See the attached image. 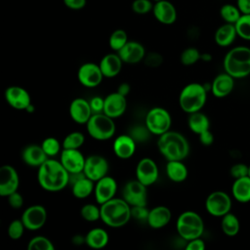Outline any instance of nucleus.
<instances>
[{"instance_id": "23", "label": "nucleus", "mask_w": 250, "mask_h": 250, "mask_svg": "<svg viewBox=\"0 0 250 250\" xmlns=\"http://www.w3.org/2000/svg\"><path fill=\"white\" fill-rule=\"evenodd\" d=\"M152 14L156 21L163 24H172L177 20V11L175 6L168 0L155 2L152 8Z\"/></svg>"}, {"instance_id": "2", "label": "nucleus", "mask_w": 250, "mask_h": 250, "mask_svg": "<svg viewBox=\"0 0 250 250\" xmlns=\"http://www.w3.org/2000/svg\"><path fill=\"white\" fill-rule=\"evenodd\" d=\"M157 148L167 160H184L189 153V144L187 138L177 131L169 130L160 135L157 140Z\"/></svg>"}, {"instance_id": "41", "label": "nucleus", "mask_w": 250, "mask_h": 250, "mask_svg": "<svg viewBox=\"0 0 250 250\" xmlns=\"http://www.w3.org/2000/svg\"><path fill=\"white\" fill-rule=\"evenodd\" d=\"M234 25L239 37L245 40H250V14L241 15Z\"/></svg>"}, {"instance_id": "25", "label": "nucleus", "mask_w": 250, "mask_h": 250, "mask_svg": "<svg viewBox=\"0 0 250 250\" xmlns=\"http://www.w3.org/2000/svg\"><path fill=\"white\" fill-rule=\"evenodd\" d=\"M234 88V78L227 73L218 74L211 83V92L216 98H225L229 96Z\"/></svg>"}, {"instance_id": "17", "label": "nucleus", "mask_w": 250, "mask_h": 250, "mask_svg": "<svg viewBox=\"0 0 250 250\" xmlns=\"http://www.w3.org/2000/svg\"><path fill=\"white\" fill-rule=\"evenodd\" d=\"M117 191V182L110 176H104L99 181L95 182L94 196L96 202L100 205L115 197Z\"/></svg>"}, {"instance_id": "58", "label": "nucleus", "mask_w": 250, "mask_h": 250, "mask_svg": "<svg viewBox=\"0 0 250 250\" xmlns=\"http://www.w3.org/2000/svg\"><path fill=\"white\" fill-rule=\"evenodd\" d=\"M25 110H27L28 112H33V111H34V106L32 105V104H29Z\"/></svg>"}, {"instance_id": "35", "label": "nucleus", "mask_w": 250, "mask_h": 250, "mask_svg": "<svg viewBox=\"0 0 250 250\" xmlns=\"http://www.w3.org/2000/svg\"><path fill=\"white\" fill-rule=\"evenodd\" d=\"M85 142V136L79 131H73L67 134L62 141V148L79 149Z\"/></svg>"}, {"instance_id": "50", "label": "nucleus", "mask_w": 250, "mask_h": 250, "mask_svg": "<svg viewBox=\"0 0 250 250\" xmlns=\"http://www.w3.org/2000/svg\"><path fill=\"white\" fill-rule=\"evenodd\" d=\"M90 105L92 108L93 113H101L104 112V98L95 96L90 101Z\"/></svg>"}, {"instance_id": "55", "label": "nucleus", "mask_w": 250, "mask_h": 250, "mask_svg": "<svg viewBox=\"0 0 250 250\" xmlns=\"http://www.w3.org/2000/svg\"><path fill=\"white\" fill-rule=\"evenodd\" d=\"M130 91H131V87H130V85H129L127 82H122L121 84H119V86H118V88H117V91H116V92H118V93H119V94H121L122 96L127 97V96L129 95Z\"/></svg>"}, {"instance_id": "59", "label": "nucleus", "mask_w": 250, "mask_h": 250, "mask_svg": "<svg viewBox=\"0 0 250 250\" xmlns=\"http://www.w3.org/2000/svg\"><path fill=\"white\" fill-rule=\"evenodd\" d=\"M249 177H250V164H249V175H248Z\"/></svg>"}, {"instance_id": "19", "label": "nucleus", "mask_w": 250, "mask_h": 250, "mask_svg": "<svg viewBox=\"0 0 250 250\" xmlns=\"http://www.w3.org/2000/svg\"><path fill=\"white\" fill-rule=\"evenodd\" d=\"M127 109V99L118 92L108 94L104 98V113L115 119L122 116Z\"/></svg>"}, {"instance_id": "7", "label": "nucleus", "mask_w": 250, "mask_h": 250, "mask_svg": "<svg viewBox=\"0 0 250 250\" xmlns=\"http://www.w3.org/2000/svg\"><path fill=\"white\" fill-rule=\"evenodd\" d=\"M86 129L91 138L97 141H106L114 136L116 127L113 118L101 112L93 113L86 123Z\"/></svg>"}, {"instance_id": "24", "label": "nucleus", "mask_w": 250, "mask_h": 250, "mask_svg": "<svg viewBox=\"0 0 250 250\" xmlns=\"http://www.w3.org/2000/svg\"><path fill=\"white\" fill-rule=\"evenodd\" d=\"M172 219L171 210L164 205H158L149 209L147 225L153 229H160L166 227Z\"/></svg>"}, {"instance_id": "53", "label": "nucleus", "mask_w": 250, "mask_h": 250, "mask_svg": "<svg viewBox=\"0 0 250 250\" xmlns=\"http://www.w3.org/2000/svg\"><path fill=\"white\" fill-rule=\"evenodd\" d=\"M86 0H63L64 5L71 10H80L85 7Z\"/></svg>"}, {"instance_id": "6", "label": "nucleus", "mask_w": 250, "mask_h": 250, "mask_svg": "<svg viewBox=\"0 0 250 250\" xmlns=\"http://www.w3.org/2000/svg\"><path fill=\"white\" fill-rule=\"evenodd\" d=\"M176 230L185 241L201 237L204 231L203 219L194 211H184L177 218Z\"/></svg>"}, {"instance_id": "9", "label": "nucleus", "mask_w": 250, "mask_h": 250, "mask_svg": "<svg viewBox=\"0 0 250 250\" xmlns=\"http://www.w3.org/2000/svg\"><path fill=\"white\" fill-rule=\"evenodd\" d=\"M231 198L230 196L222 190H215L211 192L205 200L206 211L214 217H223L231 209Z\"/></svg>"}, {"instance_id": "1", "label": "nucleus", "mask_w": 250, "mask_h": 250, "mask_svg": "<svg viewBox=\"0 0 250 250\" xmlns=\"http://www.w3.org/2000/svg\"><path fill=\"white\" fill-rule=\"evenodd\" d=\"M37 181L44 190L58 192L69 185V173L60 160L49 157L38 168Z\"/></svg>"}, {"instance_id": "33", "label": "nucleus", "mask_w": 250, "mask_h": 250, "mask_svg": "<svg viewBox=\"0 0 250 250\" xmlns=\"http://www.w3.org/2000/svg\"><path fill=\"white\" fill-rule=\"evenodd\" d=\"M188 125L192 133L199 135L202 132L210 129V120L203 112L196 111L188 114Z\"/></svg>"}, {"instance_id": "22", "label": "nucleus", "mask_w": 250, "mask_h": 250, "mask_svg": "<svg viewBox=\"0 0 250 250\" xmlns=\"http://www.w3.org/2000/svg\"><path fill=\"white\" fill-rule=\"evenodd\" d=\"M68 111L70 118L78 124H86L93 115L89 101L83 98H76L72 100L69 104Z\"/></svg>"}, {"instance_id": "39", "label": "nucleus", "mask_w": 250, "mask_h": 250, "mask_svg": "<svg viewBox=\"0 0 250 250\" xmlns=\"http://www.w3.org/2000/svg\"><path fill=\"white\" fill-rule=\"evenodd\" d=\"M28 250H54L55 246L53 242L42 235L33 236L27 243Z\"/></svg>"}, {"instance_id": "8", "label": "nucleus", "mask_w": 250, "mask_h": 250, "mask_svg": "<svg viewBox=\"0 0 250 250\" xmlns=\"http://www.w3.org/2000/svg\"><path fill=\"white\" fill-rule=\"evenodd\" d=\"M145 124L151 135L159 137L170 130L172 117L166 108L155 106L147 111L145 118Z\"/></svg>"}, {"instance_id": "10", "label": "nucleus", "mask_w": 250, "mask_h": 250, "mask_svg": "<svg viewBox=\"0 0 250 250\" xmlns=\"http://www.w3.org/2000/svg\"><path fill=\"white\" fill-rule=\"evenodd\" d=\"M122 197L130 206H146L147 203V187L140 181H128L122 190Z\"/></svg>"}, {"instance_id": "43", "label": "nucleus", "mask_w": 250, "mask_h": 250, "mask_svg": "<svg viewBox=\"0 0 250 250\" xmlns=\"http://www.w3.org/2000/svg\"><path fill=\"white\" fill-rule=\"evenodd\" d=\"M129 135L136 141V143H144L147 141L151 133L147 129V127L145 125H134L131 127L129 131Z\"/></svg>"}, {"instance_id": "16", "label": "nucleus", "mask_w": 250, "mask_h": 250, "mask_svg": "<svg viewBox=\"0 0 250 250\" xmlns=\"http://www.w3.org/2000/svg\"><path fill=\"white\" fill-rule=\"evenodd\" d=\"M60 161L69 174L83 172L86 157L79 149L62 148L60 155Z\"/></svg>"}, {"instance_id": "27", "label": "nucleus", "mask_w": 250, "mask_h": 250, "mask_svg": "<svg viewBox=\"0 0 250 250\" xmlns=\"http://www.w3.org/2000/svg\"><path fill=\"white\" fill-rule=\"evenodd\" d=\"M123 61L116 53H109L104 55L99 62L100 68L104 77L112 78L118 75L121 71Z\"/></svg>"}, {"instance_id": "3", "label": "nucleus", "mask_w": 250, "mask_h": 250, "mask_svg": "<svg viewBox=\"0 0 250 250\" xmlns=\"http://www.w3.org/2000/svg\"><path fill=\"white\" fill-rule=\"evenodd\" d=\"M100 207L101 220L107 227L113 229L124 227L132 218L131 206L123 197H113Z\"/></svg>"}, {"instance_id": "32", "label": "nucleus", "mask_w": 250, "mask_h": 250, "mask_svg": "<svg viewBox=\"0 0 250 250\" xmlns=\"http://www.w3.org/2000/svg\"><path fill=\"white\" fill-rule=\"evenodd\" d=\"M70 187L72 195L75 198L85 199L94 192L95 182L84 176L75 183H73L72 185H70Z\"/></svg>"}, {"instance_id": "26", "label": "nucleus", "mask_w": 250, "mask_h": 250, "mask_svg": "<svg viewBox=\"0 0 250 250\" xmlns=\"http://www.w3.org/2000/svg\"><path fill=\"white\" fill-rule=\"evenodd\" d=\"M48 158L41 145H28L21 151V159L29 167L39 168Z\"/></svg>"}, {"instance_id": "4", "label": "nucleus", "mask_w": 250, "mask_h": 250, "mask_svg": "<svg viewBox=\"0 0 250 250\" xmlns=\"http://www.w3.org/2000/svg\"><path fill=\"white\" fill-rule=\"evenodd\" d=\"M224 69L233 78H243L250 74V48L237 46L230 49L224 59Z\"/></svg>"}, {"instance_id": "36", "label": "nucleus", "mask_w": 250, "mask_h": 250, "mask_svg": "<svg viewBox=\"0 0 250 250\" xmlns=\"http://www.w3.org/2000/svg\"><path fill=\"white\" fill-rule=\"evenodd\" d=\"M128 35L127 32L124 29H115L108 38V44L109 47L115 51L118 52L127 42H128Z\"/></svg>"}, {"instance_id": "49", "label": "nucleus", "mask_w": 250, "mask_h": 250, "mask_svg": "<svg viewBox=\"0 0 250 250\" xmlns=\"http://www.w3.org/2000/svg\"><path fill=\"white\" fill-rule=\"evenodd\" d=\"M7 198H8L9 205L13 209H20L23 205V201H24L23 197H22V195L18 190L13 192V193H11L10 195H8Z\"/></svg>"}, {"instance_id": "40", "label": "nucleus", "mask_w": 250, "mask_h": 250, "mask_svg": "<svg viewBox=\"0 0 250 250\" xmlns=\"http://www.w3.org/2000/svg\"><path fill=\"white\" fill-rule=\"evenodd\" d=\"M201 59V53L193 47L185 49L180 55V61L182 64L186 66H190L195 64Z\"/></svg>"}, {"instance_id": "11", "label": "nucleus", "mask_w": 250, "mask_h": 250, "mask_svg": "<svg viewBox=\"0 0 250 250\" xmlns=\"http://www.w3.org/2000/svg\"><path fill=\"white\" fill-rule=\"evenodd\" d=\"M47 210L40 204H34L27 207L21 214V221L26 229L35 231L44 227L47 222Z\"/></svg>"}, {"instance_id": "54", "label": "nucleus", "mask_w": 250, "mask_h": 250, "mask_svg": "<svg viewBox=\"0 0 250 250\" xmlns=\"http://www.w3.org/2000/svg\"><path fill=\"white\" fill-rule=\"evenodd\" d=\"M236 5L242 15L250 14V0H236Z\"/></svg>"}, {"instance_id": "60", "label": "nucleus", "mask_w": 250, "mask_h": 250, "mask_svg": "<svg viewBox=\"0 0 250 250\" xmlns=\"http://www.w3.org/2000/svg\"><path fill=\"white\" fill-rule=\"evenodd\" d=\"M154 1H155V2H157V1H160V0H154Z\"/></svg>"}, {"instance_id": "21", "label": "nucleus", "mask_w": 250, "mask_h": 250, "mask_svg": "<svg viewBox=\"0 0 250 250\" xmlns=\"http://www.w3.org/2000/svg\"><path fill=\"white\" fill-rule=\"evenodd\" d=\"M137 143L129 134H122L115 138L112 144V150L116 157L126 160L136 152Z\"/></svg>"}, {"instance_id": "34", "label": "nucleus", "mask_w": 250, "mask_h": 250, "mask_svg": "<svg viewBox=\"0 0 250 250\" xmlns=\"http://www.w3.org/2000/svg\"><path fill=\"white\" fill-rule=\"evenodd\" d=\"M221 228L223 232L227 235V236H235L240 229V223L238 218L229 212L228 214H226L225 216L222 217V221H221Z\"/></svg>"}, {"instance_id": "37", "label": "nucleus", "mask_w": 250, "mask_h": 250, "mask_svg": "<svg viewBox=\"0 0 250 250\" xmlns=\"http://www.w3.org/2000/svg\"><path fill=\"white\" fill-rule=\"evenodd\" d=\"M80 215L86 222H97L101 220V207H98L96 204L87 203L81 207Z\"/></svg>"}, {"instance_id": "46", "label": "nucleus", "mask_w": 250, "mask_h": 250, "mask_svg": "<svg viewBox=\"0 0 250 250\" xmlns=\"http://www.w3.org/2000/svg\"><path fill=\"white\" fill-rule=\"evenodd\" d=\"M163 61H164L163 56L157 52H149V53L146 54L145 59H144L145 64L151 68L160 66L163 63Z\"/></svg>"}, {"instance_id": "45", "label": "nucleus", "mask_w": 250, "mask_h": 250, "mask_svg": "<svg viewBox=\"0 0 250 250\" xmlns=\"http://www.w3.org/2000/svg\"><path fill=\"white\" fill-rule=\"evenodd\" d=\"M153 4L150 0H134L132 3V10L138 15H146L152 11Z\"/></svg>"}, {"instance_id": "30", "label": "nucleus", "mask_w": 250, "mask_h": 250, "mask_svg": "<svg viewBox=\"0 0 250 250\" xmlns=\"http://www.w3.org/2000/svg\"><path fill=\"white\" fill-rule=\"evenodd\" d=\"M231 193L235 200L241 203H247L250 201V177L235 179L232 187Z\"/></svg>"}, {"instance_id": "48", "label": "nucleus", "mask_w": 250, "mask_h": 250, "mask_svg": "<svg viewBox=\"0 0 250 250\" xmlns=\"http://www.w3.org/2000/svg\"><path fill=\"white\" fill-rule=\"evenodd\" d=\"M149 209L146 206H131L132 218L139 222H146L148 217Z\"/></svg>"}, {"instance_id": "51", "label": "nucleus", "mask_w": 250, "mask_h": 250, "mask_svg": "<svg viewBox=\"0 0 250 250\" xmlns=\"http://www.w3.org/2000/svg\"><path fill=\"white\" fill-rule=\"evenodd\" d=\"M205 249V242L201 237H197L187 241L186 250H204Z\"/></svg>"}, {"instance_id": "13", "label": "nucleus", "mask_w": 250, "mask_h": 250, "mask_svg": "<svg viewBox=\"0 0 250 250\" xmlns=\"http://www.w3.org/2000/svg\"><path fill=\"white\" fill-rule=\"evenodd\" d=\"M108 169L109 165L106 158L100 154H91L86 157L83 172L87 178L97 182L107 175Z\"/></svg>"}, {"instance_id": "47", "label": "nucleus", "mask_w": 250, "mask_h": 250, "mask_svg": "<svg viewBox=\"0 0 250 250\" xmlns=\"http://www.w3.org/2000/svg\"><path fill=\"white\" fill-rule=\"evenodd\" d=\"M229 174L234 180L246 177L249 175V165L244 163L233 164L229 169Z\"/></svg>"}, {"instance_id": "29", "label": "nucleus", "mask_w": 250, "mask_h": 250, "mask_svg": "<svg viewBox=\"0 0 250 250\" xmlns=\"http://www.w3.org/2000/svg\"><path fill=\"white\" fill-rule=\"evenodd\" d=\"M85 238V244H87L90 248L93 249H102L105 247L109 241L107 231L102 228H94L90 229L86 233Z\"/></svg>"}, {"instance_id": "38", "label": "nucleus", "mask_w": 250, "mask_h": 250, "mask_svg": "<svg viewBox=\"0 0 250 250\" xmlns=\"http://www.w3.org/2000/svg\"><path fill=\"white\" fill-rule=\"evenodd\" d=\"M220 15L226 22L234 24L238 21V19L240 18V16L242 14L240 13L237 6L235 7L231 4H226L221 8Z\"/></svg>"}, {"instance_id": "28", "label": "nucleus", "mask_w": 250, "mask_h": 250, "mask_svg": "<svg viewBox=\"0 0 250 250\" xmlns=\"http://www.w3.org/2000/svg\"><path fill=\"white\" fill-rule=\"evenodd\" d=\"M166 175L171 182L183 183L187 180L188 175V167L183 160H169L165 167Z\"/></svg>"}, {"instance_id": "5", "label": "nucleus", "mask_w": 250, "mask_h": 250, "mask_svg": "<svg viewBox=\"0 0 250 250\" xmlns=\"http://www.w3.org/2000/svg\"><path fill=\"white\" fill-rule=\"evenodd\" d=\"M207 100V89L203 84L192 82L187 84L180 92L179 105L181 109L188 113L200 111Z\"/></svg>"}, {"instance_id": "44", "label": "nucleus", "mask_w": 250, "mask_h": 250, "mask_svg": "<svg viewBox=\"0 0 250 250\" xmlns=\"http://www.w3.org/2000/svg\"><path fill=\"white\" fill-rule=\"evenodd\" d=\"M24 229H25L21 219H15L9 224L7 231H8V235L11 239L18 240L23 235Z\"/></svg>"}, {"instance_id": "31", "label": "nucleus", "mask_w": 250, "mask_h": 250, "mask_svg": "<svg viewBox=\"0 0 250 250\" xmlns=\"http://www.w3.org/2000/svg\"><path fill=\"white\" fill-rule=\"evenodd\" d=\"M237 35L235 25L233 23H228L221 25L215 32V42L221 47H228L232 44Z\"/></svg>"}, {"instance_id": "57", "label": "nucleus", "mask_w": 250, "mask_h": 250, "mask_svg": "<svg viewBox=\"0 0 250 250\" xmlns=\"http://www.w3.org/2000/svg\"><path fill=\"white\" fill-rule=\"evenodd\" d=\"M202 61L204 62H209L212 60V56L210 54H207V53H204V54H201V59Z\"/></svg>"}, {"instance_id": "14", "label": "nucleus", "mask_w": 250, "mask_h": 250, "mask_svg": "<svg viewBox=\"0 0 250 250\" xmlns=\"http://www.w3.org/2000/svg\"><path fill=\"white\" fill-rule=\"evenodd\" d=\"M159 176L158 166L149 157L142 158L136 166V179L146 187L153 185Z\"/></svg>"}, {"instance_id": "15", "label": "nucleus", "mask_w": 250, "mask_h": 250, "mask_svg": "<svg viewBox=\"0 0 250 250\" xmlns=\"http://www.w3.org/2000/svg\"><path fill=\"white\" fill-rule=\"evenodd\" d=\"M20 177L18 171L9 164L2 165L0 168V195L7 197L18 190Z\"/></svg>"}, {"instance_id": "20", "label": "nucleus", "mask_w": 250, "mask_h": 250, "mask_svg": "<svg viewBox=\"0 0 250 250\" xmlns=\"http://www.w3.org/2000/svg\"><path fill=\"white\" fill-rule=\"evenodd\" d=\"M117 54L127 64H136L141 61H144L146 56L145 47L137 41H128L118 52Z\"/></svg>"}, {"instance_id": "12", "label": "nucleus", "mask_w": 250, "mask_h": 250, "mask_svg": "<svg viewBox=\"0 0 250 250\" xmlns=\"http://www.w3.org/2000/svg\"><path fill=\"white\" fill-rule=\"evenodd\" d=\"M104 77V76L100 68V65L90 62L81 64L77 71L79 83L86 88L98 87L102 83Z\"/></svg>"}, {"instance_id": "42", "label": "nucleus", "mask_w": 250, "mask_h": 250, "mask_svg": "<svg viewBox=\"0 0 250 250\" xmlns=\"http://www.w3.org/2000/svg\"><path fill=\"white\" fill-rule=\"evenodd\" d=\"M41 146L45 153L48 155V157H54L61 151V147L62 146L57 138L47 137L42 141Z\"/></svg>"}, {"instance_id": "56", "label": "nucleus", "mask_w": 250, "mask_h": 250, "mask_svg": "<svg viewBox=\"0 0 250 250\" xmlns=\"http://www.w3.org/2000/svg\"><path fill=\"white\" fill-rule=\"evenodd\" d=\"M71 242H72L74 245L80 246V245H82V244H84V243L86 242L85 235H82V234H80V233H77V234H75V235L72 236Z\"/></svg>"}, {"instance_id": "18", "label": "nucleus", "mask_w": 250, "mask_h": 250, "mask_svg": "<svg viewBox=\"0 0 250 250\" xmlns=\"http://www.w3.org/2000/svg\"><path fill=\"white\" fill-rule=\"evenodd\" d=\"M7 104L18 110H25L31 104V97L29 93L21 86H10L4 93Z\"/></svg>"}, {"instance_id": "52", "label": "nucleus", "mask_w": 250, "mask_h": 250, "mask_svg": "<svg viewBox=\"0 0 250 250\" xmlns=\"http://www.w3.org/2000/svg\"><path fill=\"white\" fill-rule=\"evenodd\" d=\"M198 138H199V142L201 145L203 146H211L214 142V135L213 133L210 131V129L202 132L201 134L198 135Z\"/></svg>"}]
</instances>
